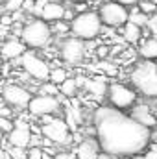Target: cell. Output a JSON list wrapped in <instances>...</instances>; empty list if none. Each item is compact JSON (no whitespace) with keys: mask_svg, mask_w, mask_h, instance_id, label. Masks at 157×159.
<instances>
[{"mask_svg":"<svg viewBox=\"0 0 157 159\" xmlns=\"http://www.w3.org/2000/svg\"><path fill=\"white\" fill-rule=\"evenodd\" d=\"M92 126L102 152L115 159L144 152L150 144L152 129L113 106H100L92 113Z\"/></svg>","mask_w":157,"mask_h":159,"instance_id":"cell-1","label":"cell"},{"mask_svg":"<svg viewBox=\"0 0 157 159\" xmlns=\"http://www.w3.org/2000/svg\"><path fill=\"white\" fill-rule=\"evenodd\" d=\"M129 81L133 89L141 93L144 98H157V61L154 59L139 61L129 74Z\"/></svg>","mask_w":157,"mask_h":159,"instance_id":"cell-2","label":"cell"},{"mask_svg":"<svg viewBox=\"0 0 157 159\" xmlns=\"http://www.w3.org/2000/svg\"><path fill=\"white\" fill-rule=\"evenodd\" d=\"M52 34H54V32H52L50 22H46V20L41 19V17H35V19H30V20L22 26L19 37L22 39V43H24L28 48H32V50H41V48H44V46L50 43Z\"/></svg>","mask_w":157,"mask_h":159,"instance_id":"cell-3","label":"cell"},{"mask_svg":"<svg viewBox=\"0 0 157 159\" xmlns=\"http://www.w3.org/2000/svg\"><path fill=\"white\" fill-rule=\"evenodd\" d=\"M102 28H104V22L98 11H81V13H76V17L70 20V34L74 37L83 39L85 43L96 39L102 34Z\"/></svg>","mask_w":157,"mask_h":159,"instance_id":"cell-4","label":"cell"},{"mask_svg":"<svg viewBox=\"0 0 157 159\" xmlns=\"http://www.w3.org/2000/svg\"><path fill=\"white\" fill-rule=\"evenodd\" d=\"M98 13L104 26L109 28H122L129 20V7L117 0H104L98 7Z\"/></svg>","mask_w":157,"mask_h":159,"instance_id":"cell-5","label":"cell"},{"mask_svg":"<svg viewBox=\"0 0 157 159\" xmlns=\"http://www.w3.org/2000/svg\"><path fill=\"white\" fill-rule=\"evenodd\" d=\"M46 122L41 126V135L46 137L54 146H69L72 143V135L69 131V124L61 119H50V117H43Z\"/></svg>","mask_w":157,"mask_h":159,"instance_id":"cell-6","label":"cell"},{"mask_svg":"<svg viewBox=\"0 0 157 159\" xmlns=\"http://www.w3.org/2000/svg\"><path fill=\"white\" fill-rule=\"evenodd\" d=\"M105 98L109 106L117 109H131L137 104V91L124 85V83H109L105 91Z\"/></svg>","mask_w":157,"mask_h":159,"instance_id":"cell-7","label":"cell"},{"mask_svg":"<svg viewBox=\"0 0 157 159\" xmlns=\"http://www.w3.org/2000/svg\"><path fill=\"white\" fill-rule=\"evenodd\" d=\"M20 63H22V69L24 72L30 76V78L37 80V81H44V80H50V65L37 56L35 52L32 50H26L22 56H20Z\"/></svg>","mask_w":157,"mask_h":159,"instance_id":"cell-8","label":"cell"},{"mask_svg":"<svg viewBox=\"0 0 157 159\" xmlns=\"http://www.w3.org/2000/svg\"><path fill=\"white\" fill-rule=\"evenodd\" d=\"M61 109V102L59 96H52V94H37L32 96L30 104H28V113L34 117H54L57 115Z\"/></svg>","mask_w":157,"mask_h":159,"instance_id":"cell-9","label":"cell"},{"mask_svg":"<svg viewBox=\"0 0 157 159\" xmlns=\"http://www.w3.org/2000/svg\"><path fill=\"white\" fill-rule=\"evenodd\" d=\"M2 100H4V104L11 106L13 109H28L32 93L19 83H7L2 89Z\"/></svg>","mask_w":157,"mask_h":159,"instance_id":"cell-10","label":"cell"},{"mask_svg":"<svg viewBox=\"0 0 157 159\" xmlns=\"http://www.w3.org/2000/svg\"><path fill=\"white\" fill-rule=\"evenodd\" d=\"M59 54L63 57V61H67L69 65H78L85 57V41L79 37H69V39L61 41L59 46Z\"/></svg>","mask_w":157,"mask_h":159,"instance_id":"cell-11","label":"cell"},{"mask_svg":"<svg viewBox=\"0 0 157 159\" xmlns=\"http://www.w3.org/2000/svg\"><path fill=\"white\" fill-rule=\"evenodd\" d=\"M32 137H34V133H32L30 122H26V120H22V119H17L15 120L13 129L6 135V141H7L11 146L28 148V146L32 144Z\"/></svg>","mask_w":157,"mask_h":159,"instance_id":"cell-12","label":"cell"},{"mask_svg":"<svg viewBox=\"0 0 157 159\" xmlns=\"http://www.w3.org/2000/svg\"><path fill=\"white\" fill-rule=\"evenodd\" d=\"M74 152H76L78 159H98L102 154V148L94 137V139H83L81 143H78Z\"/></svg>","mask_w":157,"mask_h":159,"instance_id":"cell-13","label":"cell"},{"mask_svg":"<svg viewBox=\"0 0 157 159\" xmlns=\"http://www.w3.org/2000/svg\"><path fill=\"white\" fill-rule=\"evenodd\" d=\"M65 11L67 7L61 4V2H52V0H46L43 9H41L39 17L44 19L46 22H56V20H63L65 19Z\"/></svg>","mask_w":157,"mask_h":159,"instance_id":"cell-14","label":"cell"},{"mask_svg":"<svg viewBox=\"0 0 157 159\" xmlns=\"http://www.w3.org/2000/svg\"><path fill=\"white\" fill-rule=\"evenodd\" d=\"M129 115L137 120V122L148 126L150 129H152V128H157V117L152 113L150 106H146V104H135V106L131 107Z\"/></svg>","mask_w":157,"mask_h":159,"instance_id":"cell-15","label":"cell"},{"mask_svg":"<svg viewBox=\"0 0 157 159\" xmlns=\"http://www.w3.org/2000/svg\"><path fill=\"white\" fill-rule=\"evenodd\" d=\"M26 44L22 43V39H7L6 43H2L0 46V54L4 59L11 61V59H19L24 52H26Z\"/></svg>","mask_w":157,"mask_h":159,"instance_id":"cell-16","label":"cell"},{"mask_svg":"<svg viewBox=\"0 0 157 159\" xmlns=\"http://www.w3.org/2000/svg\"><path fill=\"white\" fill-rule=\"evenodd\" d=\"M139 56L142 59H154L157 61V37H148L141 43L139 46Z\"/></svg>","mask_w":157,"mask_h":159,"instance_id":"cell-17","label":"cell"},{"mask_svg":"<svg viewBox=\"0 0 157 159\" xmlns=\"http://www.w3.org/2000/svg\"><path fill=\"white\" fill-rule=\"evenodd\" d=\"M122 28H124V32H122V34H124V39L128 41V43L135 44V43L141 41V37H142V26H139V24L128 20Z\"/></svg>","mask_w":157,"mask_h":159,"instance_id":"cell-18","label":"cell"},{"mask_svg":"<svg viewBox=\"0 0 157 159\" xmlns=\"http://www.w3.org/2000/svg\"><path fill=\"white\" fill-rule=\"evenodd\" d=\"M78 87H79V81L78 78H69L65 80L61 85H59V89H61V94L63 96H67V98H72L76 93H78Z\"/></svg>","mask_w":157,"mask_h":159,"instance_id":"cell-19","label":"cell"},{"mask_svg":"<svg viewBox=\"0 0 157 159\" xmlns=\"http://www.w3.org/2000/svg\"><path fill=\"white\" fill-rule=\"evenodd\" d=\"M129 20L135 22V24H139V26H142V28H146V26H148V20H150V15H146L144 11H141V9L135 6V7H133V13L129 11Z\"/></svg>","mask_w":157,"mask_h":159,"instance_id":"cell-20","label":"cell"},{"mask_svg":"<svg viewBox=\"0 0 157 159\" xmlns=\"http://www.w3.org/2000/svg\"><path fill=\"white\" fill-rule=\"evenodd\" d=\"M39 93H41V94L59 96V94H61V89H59V85H57V83H54V81H50V80H44V81H41Z\"/></svg>","mask_w":157,"mask_h":159,"instance_id":"cell-21","label":"cell"},{"mask_svg":"<svg viewBox=\"0 0 157 159\" xmlns=\"http://www.w3.org/2000/svg\"><path fill=\"white\" fill-rule=\"evenodd\" d=\"M67 78H69V74H67V70H65L63 67H56V69L50 70V81H54V83H57V85H61Z\"/></svg>","mask_w":157,"mask_h":159,"instance_id":"cell-22","label":"cell"},{"mask_svg":"<svg viewBox=\"0 0 157 159\" xmlns=\"http://www.w3.org/2000/svg\"><path fill=\"white\" fill-rule=\"evenodd\" d=\"M7 154H9V159H28V148H22V146H11V144H9Z\"/></svg>","mask_w":157,"mask_h":159,"instance_id":"cell-23","label":"cell"},{"mask_svg":"<svg viewBox=\"0 0 157 159\" xmlns=\"http://www.w3.org/2000/svg\"><path fill=\"white\" fill-rule=\"evenodd\" d=\"M139 9L141 11H144L146 15H155L157 13V4H155V0H141L139 2Z\"/></svg>","mask_w":157,"mask_h":159,"instance_id":"cell-24","label":"cell"},{"mask_svg":"<svg viewBox=\"0 0 157 159\" xmlns=\"http://www.w3.org/2000/svg\"><path fill=\"white\" fill-rule=\"evenodd\" d=\"M13 126H15V120H11L9 117H2V115H0V129H2V131L9 133V131L13 129Z\"/></svg>","mask_w":157,"mask_h":159,"instance_id":"cell-25","label":"cell"},{"mask_svg":"<svg viewBox=\"0 0 157 159\" xmlns=\"http://www.w3.org/2000/svg\"><path fill=\"white\" fill-rule=\"evenodd\" d=\"M43 146H28V159H43Z\"/></svg>","mask_w":157,"mask_h":159,"instance_id":"cell-26","label":"cell"},{"mask_svg":"<svg viewBox=\"0 0 157 159\" xmlns=\"http://www.w3.org/2000/svg\"><path fill=\"white\" fill-rule=\"evenodd\" d=\"M22 4H24V0H7L4 4V9L6 11H17V9H22Z\"/></svg>","mask_w":157,"mask_h":159,"instance_id":"cell-27","label":"cell"},{"mask_svg":"<svg viewBox=\"0 0 157 159\" xmlns=\"http://www.w3.org/2000/svg\"><path fill=\"white\" fill-rule=\"evenodd\" d=\"M54 159H78V156L74 150H59V152H56Z\"/></svg>","mask_w":157,"mask_h":159,"instance_id":"cell-28","label":"cell"},{"mask_svg":"<svg viewBox=\"0 0 157 159\" xmlns=\"http://www.w3.org/2000/svg\"><path fill=\"white\" fill-rule=\"evenodd\" d=\"M0 115L11 119V117H13V109H11V106H7V104H6V106H0Z\"/></svg>","mask_w":157,"mask_h":159,"instance_id":"cell-29","label":"cell"},{"mask_svg":"<svg viewBox=\"0 0 157 159\" xmlns=\"http://www.w3.org/2000/svg\"><path fill=\"white\" fill-rule=\"evenodd\" d=\"M148 28L152 30V32H157V13L154 17H150V20H148Z\"/></svg>","mask_w":157,"mask_h":159,"instance_id":"cell-30","label":"cell"},{"mask_svg":"<svg viewBox=\"0 0 157 159\" xmlns=\"http://www.w3.org/2000/svg\"><path fill=\"white\" fill-rule=\"evenodd\" d=\"M117 2L124 4V6H128V7H135V6H139L141 0H117Z\"/></svg>","mask_w":157,"mask_h":159,"instance_id":"cell-31","label":"cell"},{"mask_svg":"<svg viewBox=\"0 0 157 159\" xmlns=\"http://www.w3.org/2000/svg\"><path fill=\"white\" fill-rule=\"evenodd\" d=\"M107 56V46H100L98 48V57H105Z\"/></svg>","mask_w":157,"mask_h":159,"instance_id":"cell-32","label":"cell"},{"mask_svg":"<svg viewBox=\"0 0 157 159\" xmlns=\"http://www.w3.org/2000/svg\"><path fill=\"white\" fill-rule=\"evenodd\" d=\"M144 156H146V159H157V152L155 150H148Z\"/></svg>","mask_w":157,"mask_h":159,"instance_id":"cell-33","label":"cell"},{"mask_svg":"<svg viewBox=\"0 0 157 159\" xmlns=\"http://www.w3.org/2000/svg\"><path fill=\"white\" fill-rule=\"evenodd\" d=\"M0 159H9L7 150H4V148H2V144H0Z\"/></svg>","mask_w":157,"mask_h":159,"instance_id":"cell-34","label":"cell"},{"mask_svg":"<svg viewBox=\"0 0 157 159\" xmlns=\"http://www.w3.org/2000/svg\"><path fill=\"white\" fill-rule=\"evenodd\" d=\"M128 159H146V156L139 152V154H133V156H129V157H128Z\"/></svg>","mask_w":157,"mask_h":159,"instance_id":"cell-35","label":"cell"},{"mask_svg":"<svg viewBox=\"0 0 157 159\" xmlns=\"http://www.w3.org/2000/svg\"><path fill=\"white\" fill-rule=\"evenodd\" d=\"M148 146H150V150H155V152H157V143L150 141V144H148Z\"/></svg>","mask_w":157,"mask_h":159,"instance_id":"cell-36","label":"cell"},{"mask_svg":"<svg viewBox=\"0 0 157 159\" xmlns=\"http://www.w3.org/2000/svg\"><path fill=\"white\" fill-rule=\"evenodd\" d=\"M4 135H7V133H6V131H2V129H0V144H2V141H6V139H4Z\"/></svg>","mask_w":157,"mask_h":159,"instance_id":"cell-37","label":"cell"},{"mask_svg":"<svg viewBox=\"0 0 157 159\" xmlns=\"http://www.w3.org/2000/svg\"><path fill=\"white\" fill-rule=\"evenodd\" d=\"M65 2H74V4H79V2H89V0H65Z\"/></svg>","mask_w":157,"mask_h":159,"instance_id":"cell-38","label":"cell"},{"mask_svg":"<svg viewBox=\"0 0 157 159\" xmlns=\"http://www.w3.org/2000/svg\"><path fill=\"white\" fill-rule=\"evenodd\" d=\"M4 11H6V9H4V7H2V4H0V17L4 15Z\"/></svg>","mask_w":157,"mask_h":159,"instance_id":"cell-39","label":"cell"},{"mask_svg":"<svg viewBox=\"0 0 157 159\" xmlns=\"http://www.w3.org/2000/svg\"><path fill=\"white\" fill-rule=\"evenodd\" d=\"M2 59H4V57H2V54H0V69H2Z\"/></svg>","mask_w":157,"mask_h":159,"instance_id":"cell-40","label":"cell"},{"mask_svg":"<svg viewBox=\"0 0 157 159\" xmlns=\"http://www.w3.org/2000/svg\"><path fill=\"white\" fill-rule=\"evenodd\" d=\"M155 111H157V107H155Z\"/></svg>","mask_w":157,"mask_h":159,"instance_id":"cell-41","label":"cell"}]
</instances>
